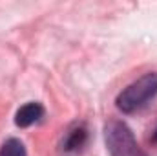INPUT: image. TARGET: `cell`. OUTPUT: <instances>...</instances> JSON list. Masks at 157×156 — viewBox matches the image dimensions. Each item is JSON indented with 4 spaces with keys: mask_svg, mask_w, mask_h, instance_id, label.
<instances>
[{
    "mask_svg": "<svg viewBox=\"0 0 157 156\" xmlns=\"http://www.w3.org/2000/svg\"><path fill=\"white\" fill-rule=\"evenodd\" d=\"M154 97H157V72H150L128 84L117 96L115 105L122 114H133L144 109Z\"/></svg>",
    "mask_w": 157,
    "mask_h": 156,
    "instance_id": "6da1fadb",
    "label": "cell"
},
{
    "mask_svg": "<svg viewBox=\"0 0 157 156\" xmlns=\"http://www.w3.org/2000/svg\"><path fill=\"white\" fill-rule=\"evenodd\" d=\"M104 142L110 156H146L139 147L132 129L119 119H112L104 127Z\"/></svg>",
    "mask_w": 157,
    "mask_h": 156,
    "instance_id": "7a4b0ae2",
    "label": "cell"
},
{
    "mask_svg": "<svg viewBox=\"0 0 157 156\" xmlns=\"http://www.w3.org/2000/svg\"><path fill=\"white\" fill-rule=\"evenodd\" d=\"M44 107L37 103V101H31V103H26L22 105L17 114H15V125L20 127V129H26V127H31L33 123L40 121L44 117Z\"/></svg>",
    "mask_w": 157,
    "mask_h": 156,
    "instance_id": "3957f363",
    "label": "cell"
},
{
    "mask_svg": "<svg viewBox=\"0 0 157 156\" xmlns=\"http://www.w3.org/2000/svg\"><path fill=\"white\" fill-rule=\"evenodd\" d=\"M88 143V129L84 125H75L73 129L68 130L64 142H62V151L68 154L80 153Z\"/></svg>",
    "mask_w": 157,
    "mask_h": 156,
    "instance_id": "277c9868",
    "label": "cell"
},
{
    "mask_svg": "<svg viewBox=\"0 0 157 156\" xmlns=\"http://www.w3.org/2000/svg\"><path fill=\"white\" fill-rule=\"evenodd\" d=\"M0 156H28V153H26L24 143L18 138H9L2 143Z\"/></svg>",
    "mask_w": 157,
    "mask_h": 156,
    "instance_id": "5b68a950",
    "label": "cell"
},
{
    "mask_svg": "<svg viewBox=\"0 0 157 156\" xmlns=\"http://www.w3.org/2000/svg\"><path fill=\"white\" fill-rule=\"evenodd\" d=\"M152 140H154V142H155V143H157V129H155V130H154V138H152Z\"/></svg>",
    "mask_w": 157,
    "mask_h": 156,
    "instance_id": "8992f818",
    "label": "cell"
}]
</instances>
